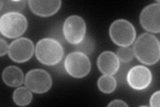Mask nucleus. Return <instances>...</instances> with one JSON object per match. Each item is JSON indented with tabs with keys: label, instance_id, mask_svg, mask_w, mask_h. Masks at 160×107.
Instances as JSON below:
<instances>
[{
	"label": "nucleus",
	"instance_id": "nucleus-1",
	"mask_svg": "<svg viewBox=\"0 0 160 107\" xmlns=\"http://www.w3.org/2000/svg\"><path fill=\"white\" fill-rule=\"evenodd\" d=\"M133 50L137 59L144 64H156L160 58L159 40L148 33L139 35L134 44Z\"/></svg>",
	"mask_w": 160,
	"mask_h": 107
},
{
	"label": "nucleus",
	"instance_id": "nucleus-2",
	"mask_svg": "<svg viewBox=\"0 0 160 107\" xmlns=\"http://www.w3.org/2000/svg\"><path fill=\"white\" fill-rule=\"evenodd\" d=\"M63 54L64 50L62 45L53 38L42 39L36 45V58L43 64L56 65L62 60Z\"/></svg>",
	"mask_w": 160,
	"mask_h": 107
},
{
	"label": "nucleus",
	"instance_id": "nucleus-3",
	"mask_svg": "<svg viewBox=\"0 0 160 107\" xmlns=\"http://www.w3.org/2000/svg\"><path fill=\"white\" fill-rule=\"evenodd\" d=\"M28 28V20L19 12L5 13L0 18V31L8 38H16L21 36Z\"/></svg>",
	"mask_w": 160,
	"mask_h": 107
},
{
	"label": "nucleus",
	"instance_id": "nucleus-4",
	"mask_svg": "<svg viewBox=\"0 0 160 107\" xmlns=\"http://www.w3.org/2000/svg\"><path fill=\"white\" fill-rule=\"evenodd\" d=\"M109 35L112 41L119 46L128 47L132 45L136 36L133 25L126 19L114 21L109 28Z\"/></svg>",
	"mask_w": 160,
	"mask_h": 107
},
{
	"label": "nucleus",
	"instance_id": "nucleus-5",
	"mask_svg": "<svg viewBox=\"0 0 160 107\" xmlns=\"http://www.w3.org/2000/svg\"><path fill=\"white\" fill-rule=\"evenodd\" d=\"M65 68L67 72L76 78L86 76L91 70V62L85 54L80 52L69 54L65 59Z\"/></svg>",
	"mask_w": 160,
	"mask_h": 107
},
{
	"label": "nucleus",
	"instance_id": "nucleus-6",
	"mask_svg": "<svg viewBox=\"0 0 160 107\" xmlns=\"http://www.w3.org/2000/svg\"><path fill=\"white\" fill-rule=\"evenodd\" d=\"M86 24L84 19L79 16H71L65 21L63 33L67 41L72 44L77 45L85 38Z\"/></svg>",
	"mask_w": 160,
	"mask_h": 107
},
{
	"label": "nucleus",
	"instance_id": "nucleus-7",
	"mask_svg": "<svg viewBox=\"0 0 160 107\" xmlns=\"http://www.w3.org/2000/svg\"><path fill=\"white\" fill-rule=\"evenodd\" d=\"M25 84L33 93L42 94L51 88L52 79L47 71L42 69H33L27 73Z\"/></svg>",
	"mask_w": 160,
	"mask_h": 107
},
{
	"label": "nucleus",
	"instance_id": "nucleus-8",
	"mask_svg": "<svg viewBox=\"0 0 160 107\" xmlns=\"http://www.w3.org/2000/svg\"><path fill=\"white\" fill-rule=\"evenodd\" d=\"M34 52L33 43L27 38H21L15 40L9 45V56L18 63L26 62L32 57Z\"/></svg>",
	"mask_w": 160,
	"mask_h": 107
},
{
	"label": "nucleus",
	"instance_id": "nucleus-9",
	"mask_svg": "<svg viewBox=\"0 0 160 107\" xmlns=\"http://www.w3.org/2000/svg\"><path fill=\"white\" fill-rule=\"evenodd\" d=\"M152 72L144 66H136L130 69L127 74V82L135 90L146 89L151 84Z\"/></svg>",
	"mask_w": 160,
	"mask_h": 107
},
{
	"label": "nucleus",
	"instance_id": "nucleus-10",
	"mask_svg": "<svg viewBox=\"0 0 160 107\" xmlns=\"http://www.w3.org/2000/svg\"><path fill=\"white\" fill-rule=\"evenodd\" d=\"M159 2L152 3L145 8L140 14V23L148 32L158 34L160 32Z\"/></svg>",
	"mask_w": 160,
	"mask_h": 107
},
{
	"label": "nucleus",
	"instance_id": "nucleus-11",
	"mask_svg": "<svg viewBox=\"0 0 160 107\" xmlns=\"http://www.w3.org/2000/svg\"><path fill=\"white\" fill-rule=\"evenodd\" d=\"M29 6L32 12L41 17H49L57 13L62 6V1H39L29 0Z\"/></svg>",
	"mask_w": 160,
	"mask_h": 107
},
{
	"label": "nucleus",
	"instance_id": "nucleus-12",
	"mask_svg": "<svg viewBox=\"0 0 160 107\" xmlns=\"http://www.w3.org/2000/svg\"><path fill=\"white\" fill-rule=\"evenodd\" d=\"M99 70L106 75H113L118 72L120 61L118 56L111 51H106L99 55L98 58Z\"/></svg>",
	"mask_w": 160,
	"mask_h": 107
},
{
	"label": "nucleus",
	"instance_id": "nucleus-13",
	"mask_svg": "<svg viewBox=\"0 0 160 107\" xmlns=\"http://www.w3.org/2000/svg\"><path fill=\"white\" fill-rule=\"evenodd\" d=\"M4 83L10 87H17L23 82V73L17 66H9L4 69L2 73Z\"/></svg>",
	"mask_w": 160,
	"mask_h": 107
},
{
	"label": "nucleus",
	"instance_id": "nucleus-14",
	"mask_svg": "<svg viewBox=\"0 0 160 107\" xmlns=\"http://www.w3.org/2000/svg\"><path fill=\"white\" fill-rule=\"evenodd\" d=\"M33 95L31 90L26 87H20L14 91L13 99L14 103L20 106L28 105L32 100Z\"/></svg>",
	"mask_w": 160,
	"mask_h": 107
},
{
	"label": "nucleus",
	"instance_id": "nucleus-15",
	"mask_svg": "<svg viewBox=\"0 0 160 107\" xmlns=\"http://www.w3.org/2000/svg\"><path fill=\"white\" fill-rule=\"evenodd\" d=\"M26 6V1H1L0 12L1 15L9 12H22Z\"/></svg>",
	"mask_w": 160,
	"mask_h": 107
},
{
	"label": "nucleus",
	"instance_id": "nucleus-16",
	"mask_svg": "<svg viewBox=\"0 0 160 107\" xmlns=\"http://www.w3.org/2000/svg\"><path fill=\"white\" fill-rule=\"evenodd\" d=\"M99 89L104 93H112L117 87V81L112 75H103L98 80Z\"/></svg>",
	"mask_w": 160,
	"mask_h": 107
},
{
	"label": "nucleus",
	"instance_id": "nucleus-17",
	"mask_svg": "<svg viewBox=\"0 0 160 107\" xmlns=\"http://www.w3.org/2000/svg\"><path fill=\"white\" fill-rule=\"evenodd\" d=\"M76 48L78 52L85 54H91L95 49V44L91 37L86 36L79 44L76 45Z\"/></svg>",
	"mask_w": 160,
	"mask_h": 107
},
{
	"label": "nucleus",
	"instance_id": "nucleus-18",
	"mask_svg": "<svg viewBox=\"0 0 160 107\" xmlns=\"http://www.w3.org/2000/svg\"><path fill=\"white\" fill-rule=\"evenodd\" d=\"M120 62L123 63H128L131 62L133 58V50L131 48L122 47L118 50L117 54Z\"/></svg>",
	"mask_w": 160,
	"mask_h": 107
},
{
	"label": "nucleus",
	"instance_id": "nucleus-19",
	"mask_svg": "<svg viewBox=\"0 0 160 107\" xmlns=\"http://www.w3.org/2000/svg\"><path fill=\"white\" fill-rule=\"evenodd\" d=\"M159 96L160 92L158 90L156 93H155L149 100L150 106L152 107H159Z\"/></svg>",
	"mask_w": 160,
	"mask_h": 107
},
{
	"label": "nucleus",
	"instance_id": "nucleus-20",
	"mask_svg": "<svg viewBox=\"0 0 160 107\" xmlns=\"http://www.w3.org/2000/svg\"><path fill=\"white\" fill-rule=\"evenodd\" d=\"M9 46L6 40L2 38H0V55L1 56L6 55L9 52Z\"/></svg>",
	"mask_w": 160,
	"mask_h": 107
},
{
	"label": "nucleus",
	"instance_id": "nucleus-21",
	"mask_svg": "<svg viewBox=\"0 0 160 107\" xmlns=\"http://www.w3.org/2000/svg\"><path fill=\"white\" fill-rule=\"evenodd\" d=\"M108 106H128V104L121 100H115L112 101L108 105Z\"/></svg>",
	"mask_w": 160,
	"mask_h": 107
}]
</instances>
